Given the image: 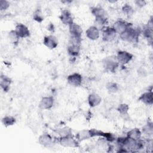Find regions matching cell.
<instances>
[{"mask_svg": "<svg viewBox=\"0 0 153 153\" xmlns=\"http://www.w3.org/2000/svg\"><path fill=\"white\" fill-rule=\"evenodd\" d=\"M92 14L95 17V26L99 29H102L107 23L108 14L101 7H93L91 10Z\"/></svg>", "mask_w": 153, "mask_h": 153, "instance_id": "6da1fadb", "label": "cell"}, {"mask_svg": "<svg viewBox=\"0 0 153 153\" xmlns=\"http://www.w3.org/2000/svg\"><path fill=\"white\" fill-rule=\"evenodd\" d=\"M141 31L139 28H133L132 25L127 28L124 32L120 35V38L127 42H137L138 38Z\"/></svg>", "mask_w": 153, "mask_h": 153, "instance_id": "7a4b0ae2", "label": "cell"}, {"mask_svg": "<svg viewBox=\"0 0 153 153\" xmlns=\"http://www.w3.org/2000/svg\"><path fill=\"white\" fill-rule=\"evenodd\" d=\"M119 63L117 60V57L114 56L107 57L103 60V66L106 71L114 72L118 67Z\"/></svg>", "mask_w": 153, "mask_h": 153, "instance_id": "3957f363", "label": "cell"}, {"mask_svg": "<svg viewBox=\"0 0 153 153\" xmlns=\"http://www.w3.org/2000/svg\"><path fill=\"white\" fill-rule=\"evenodd\" d=\"M81 40L71 38L67 47V51L71 56H77L80 51Z\"/></svg>", "mask_w": 153, "mask_h": 153, "instance_id": "277c9868", "label": "cell"}, {"mask_svg": "<svg viewBox=\"0 0 153 153\" xmlns=\"http://www.w3.org/2000/svg\"><path fill=\"white\" fill-rule=\"evenodd\" d=\"M59 143L64 147H78V140L74 139L71 134L62 136L59 139Z\"/></svg>", "mask_w": 153, "mask_h": 153, "instance_id": "5b68a950", "label": "cell"}, {"mask_svg": "<svg viewBox=\"0 0 153 153\" xmlns=\"http://www.w3.org/2000/svg\"><path fill=\"white\" fill-rule=\"evenodd\" d=\"M71 38L81 41L82 29L78 25L73 22L69 26Z\"/></svg>", "mask_w": 153, "mask_h": 153, "instance_id": "8992f818", "label": "cell"}, {"mask_svg": "<svg viewBox=\"0 0 153 153\" xmlns=\"http://www.w3.org/2000/svg\"><path fill=\"white\" fill-rule=\"evenodd\" d=\"M102 39L104 41L109 42L114 39L117 33L112 27L105 26L102 29Z\"/></svg>", "mask_w": 153, "mask_h": 153, "instance_id": "52a82bcc", "label": "cell"}, {"mask_svg": "<svg viewBox=\"0 0 153 153\" xmlns=\"http://www.w3.org/2000/svg\"><path fill=\"white\" fill-rule=\"evenodd\" d=\"M133 54L126 51H119L117 55V60L119 64L125 65L128 63L133 59Z\"/></svg>", "mask_w": 153, "mask_h": 153, "instance_id": "ba28073f", "label": "cell"}, {"mask_svg": "<svg viewBox=\"0 0 153 153\" xmlns=\"http://www.w3.org/2000/svg\"><path fill=\"white\" fill-rule=\"evenodd\" d=\"M131 25H132L131 23H129L123 20H118L114 23L112 27L117 33H119L120 35Z\"/></svg>", "mask_w": 153, "mask_h": 153, "instance_id": "9c48e42d", "label": "cell"}, {"mask_svg": "<svg viewBox=\"0 0 153 153\" xmlns=\"http://www.w3.org/2000/svg\"><path fill=\"white\" fill-rule=\"evenodd\" d=\"M14 30L19 38H24L30 36V31L28 27L22 23L17 24Z\"/></svg>", "mask_w": 153, "mask_h": 153, "instance_id": "30bf717a", "label": "cell"}, {"mask_svg": "<svg viewBox=\"0 0 153 153\" xmlns=\"http://www.w3.org/2000/svg\"><path fill=\"white\" fill-rule=\"evenodd\" d=\"M43 44L50 49H54L56 48L58 45L57 38L52 35L45 36L43 40Z\"/></svg>", "mask_w": 153, "mask_h": 153, "instance_id": "8fae6325", "label": "cell"}, {"mask_svg": "<svg viewBox=\"0 0 153 153\" xmlns=\"http://www.w3.org/2000/svg\"><path fill=\"white\" fill-rule=\"evenodd\" d=\"M67 81L70 85L75 87H78L81 84L82 78L79 74L75 72L69 75L67 77Z\"/></svg>", "mask_w": 153, "mask_h": 153, "instance_id": "7c38bea8", "label": "cell"}, {"mask_svg": "<svg viewBox=\"0 0 153 153\" xmlns=\"http://www.w3.org/2000/svg\"><path fill=\"white\" fill-rule=\"evenodd\" d=\"M54 98L52 96L43 97L39 103V107L41 109H49L52 108Z\"/></svg>", "mask_w": 153, "mask_h": 153, "instance_id": "4fadbf2b", "label": "cell"}, {"mask_svg": "<svg viewBox=\"0 0 153 153\" xmlns=\"http://www.w3.org/2000/svg\"><path fill=\"white\" fill-rule=\"evenodd\" d=\"M59 19L63 24L68 26H69L74 22L73 17L71 13L67 10H63L62 11L61 14L59 16Z\"/></svg>", "mask_w": 153, "mask_h": 153, "instance_id": "5bb4252c", "label": "cell"}, {"mask_svg": "<svg viewBox=\"0 0 153 153\" xmlns=\"http://www.w3.org/2000/svg\"><path fill=\"white\" fill-rule=\"evenodd\" d=\"M152 20L151 17L143 30V34L144 36L148 39V42H149L151 44L152 43Z\"/></svg>", "mask_w": 153, "mask_h": 153, "instance_id": "9a60e30c", "label": "cell"}, {"mask_svg": "<svg viewBox=\"0 0 153 153\" xmlns=\"http://www.w3.org/2000/svg\"><path fill=\"white\" fill-rule=\"evenodd\" d=\"M85 34L90 39L96 40L99 37V29L95 26H91L87 29Z\"/></svg>", "mask_w": 153, "mask_h": 153, "instance_id": "2e32d148", "label": "cell"}, {"mask_svg": "<svg viewBox=\"0 0 153 153\" xmlns=\"http://www.w3.org/2000/svg\"><path fill=\"white\" fill-rule=\"evenodd\" d=\"M101 100L102 99L100 96L96 93L90 94L88 97V103L90 106L91 108L99 105L101 102Z\"/></svg>", "mask_w": 153, "mask_h": 153, "instance_id": "e0dca14e", "label": "cell"}, {"mask_svg": "<svg viewBox=\"0 0 153 153\" xmlns=\"http://www.w3.org/2000/svg\"><path fill=\"white\" fill-rule=\"evenodd\" d=\"M139 100L146 105H151L153 103L152 91L151 90L149 91H147L143 93L139 98Z\"/></svg>", "mask_w": 153, "mask_h": 153, "instance_id": "ac0fdd59", "label": "cell"}, {"mask_svg": "<svg viewBox=\"0 0 153 153\" xmlns=\"http://www.w3.org/2000/svg\"><path fill=\"white\" fill-rule=\"evenodd\" d=\"M11 79L5 75H1L0 76V85L4 91H8L11 84Z\"/></svg>", "mask_w": 153, "mask_h": 153, "instance_id": "d6986e66", "label": "cell"}, {"mask_svg": "<svg viewBox=\"0 0 153 153\" xmlns=\"http://www.w3.org/2000/svg\"><path fill=\"white\" fill-rule=\"evenodd\" d=\"M39 143L44 146H49L53 143V139L48 134H42L38 139Z\"/></svg>", "mask_w": 153, "mask_h": 153, "instance_id": "ffe728a7", "label": "cell"}, {"mask_svg": "<svg viewBox=\"0 0 153 153\" xmlns=\"http://www.w3.org/2000/svg\"><path fill=\"white\" fill-rule=\"evenodd\" d=\"M90 137H93L91 129L90 130H82L79 131L76 134V139L79 141L88 139Z\"/></svg>", "mask_w": 153, "mask_h": 153, "instance_id": "44dd1931", "label": "cell"}, {"mask_svg": "<svg viewBox=\"0 0 153 153\" xmlns=\"http://www.w3.org/2000/svg\"><path fill=\"white\" fill-rule=\"evenodd\" d=\"M141 134H142V133H141L140 130L137 128H134L130 130V131H128L127 132V137H128L131 139L137 140L140 139Z\"/></svg>", "mask_w": 153, "mask_h": 153, "instance_id": "7402d4cb", "label": "cell"}, {"mask_svg": "<svg viewBox=\"0 0 153 153\" xmlns=\"http://www.w3.org/2000/svg\"><path fill=\"white\" fill-rule=\"evenodd\" d=\"M2 122L5 127H8L16 123V119L12 116H6L2 118Z\"/></svg>", "mask_w": 153, "mask_h": 153, "instance_id": "603a6c76", "label": "cell"}, {"mask_svg": "<svg viewBox=\"0 0 153 153\" xmlns=\"http://www.w3.org/2000/svg\"><path fill=\"white\" fill-rule=\"evenodd\" d=\"M8 38L11 43H13L14 44H17L19 42V40L20 38L17 35L15 30H11L8 33Z\"/></svg>", "mask_w": 153, "mask_h": 153, "instance_id": "cb8c5ba5", "label": "cell"}, {"mask_svg": "<svg viewBox=\"0 0 153 153\" xmlns=\"http://www.w3.org/2000/svg\"><path fill=\"white\" fill-rule=\"evenodd\" d=\"M129 106L126 103L120 104L117 108V111L120 112L121 115H127L128 114V111Z\"/></svg>", "mask_w": 153, "mask_h": 153, "instance_id": "d4e9b609", "label": "cell"}, {"mask_svg": "<svg viewBox=\"0 0 153 153\" xmlns=\"http://www.w3.org/2000/svg\"><path fill=\"white\" fill-rule=\"evenodd\" d=\"M33 20H35V21L39 22V23H41L44 20L43 14H42L41 11L39 9L36 10L33 13Z\"/></svg>", "mask_w": 153, "mask_h": 153, "instance_id": "484cf974", "label": "cell"}, {"mask_svg": "<svg viewBox=\"0 0 153 153\" xmlns=\"http://www.w3.org/2000/svg\"><path fill=\"white\" fill-rule=\"evenodd\" d=\"M122 11L127 16H131L133 15V13H134V10L133 8H132V7L128 4H125L123 8H122Z\"/></svg>", "mask_w": 153, "mask_h": 153, "instance_id": "4316f807", "label": "cell"}, {"mask_svg": "<svg viewBox=\"0 0 153 153\" xmlns=\"http://www.w3.org/2000/svg\"><path fill=\"white\" fill-rule=\"evenodd\" d=\"M106 88L111 93H115L118 90V85L115 82H109L106 85Z\"/></svg>", "mask_w": 153, "mask_h": 153, "instance_id": "83f0119b", "label": "cell"}, {"mask_svg": "<svg viewBox=\"0 0 153 153\" xmlns=\"http://www.w3.org/2000/svg\"><path fill=\"white\" fill-rule=\"evenodd\" d=\"M143 132L146 134H148V135H152V132H153V127H152V123H148V124L146 125H145L143 127Z\"/></svg>", "mask_w": 153, "mask_h": 153, "instance_id": "f1b7e54d", "label": "cell"}, {"mask_svg": "<svg viewBox=\"0 0 153 153\" xmlns=\"http://www.w3.org/2000/svg\"><path fill=\"white\" fill-rule=\"evenodd\" d=\"M57 132L59 133V135L61 136V137L71 134V130H70L69 128H67V127L63 128H60V129L58 130L57 131Z\"/></svg>", "mask_w": 153, "mask_h": 153, "instance_id": "f546056e", "label": "cell"}, {"mask_svg": "<svg viewBox=\"0 0 153 153\" xmlns=\"http://www.w3.org/2000/svg\"><path fill=\"white\" fill-rule=\"evenodd\" d=\"M10 7V2L6 0H0V10L1 11L7 10Z\"/></svg>", "mask_w": 153, "mask_h": 153, "instance_id": "4dcf8cb0", "label": "cell"}, {"mask_svg": "<svg viewBox=\"0 0 153 153\" xmlns=\"http://www.w3.org/2000/svg\"><path fill=\"white\" fill-rule=\"evenodd\" d=\"M136 5L139 7H142L146 5V2L143 0H137L135 1Z\"/></svg>", "mask_w": 153, "mask_h": 153, "instance_id": "1f68e13d", "label": "cell"}]
</instances>
